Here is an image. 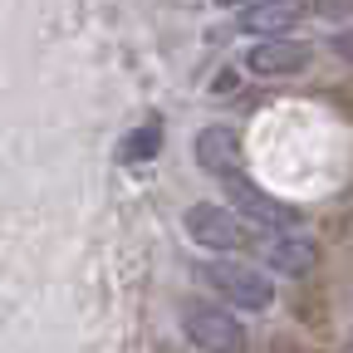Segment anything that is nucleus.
I'll return each instance as SVG.
<instances>
[{
  "label": "nucleus",
  "instance_id": "f257e3e1",
  "mask_svg": "<svg viewBox=\"0 0 353 353\" xmlns=\"http://www.w3.org/2000/svg\"><path fill=\"white\" fill-rule=\"evenodd\" d=\"M201 280L226 299L231 309H270L275 304V285L270 275L260 270V265H245V260H231V255H221L211 265H201Z\"/></svg>",
  "mask_w": 353,
  "mask_h": 353
},
{
  "label": "nucleus",
  "instance_id": "f03ea898",
  "mask_svg": "<svg viewBox=\"0 0 353 353\" xmlns=\"http://www.w3.org/2000/svg\"><path fill=\"white\" fill-rule=\"evenodd\" d=\"M182 329H187V339H192L201 353H250V334H245V324L231 314V304L192 299V304L182 309Z\"/></svg>",
  "mask_w": 353,
  "mask_h": 353
},
{
  "label": "nucleus",
  "instance_id": "7ed1b4c3",
  "mask_svg": "<svg viewBox=\"0 0 353 353\" xmlns=\"http://www.w3.org/2000/svg\"><path fill=\"white\" fill-rule=\"evenodd\" d=\"M221 187H226L231 206L250 221V226H260V231H299V221H304L299 206H290V201L270 196L260 182H250L245 167H241V172H226V176H221Z\"/></svg>",
  "mask_w": 353,
  "mask_h": 353
},
{
  "label": "nucleus",
  "instance_id": "20e7f679",
  "mask_svg": "<svg viewBox=\"0 0 353 353\" xmlns=\"http://www.w3.org/2000/svg\"><path fill=\"white\" fill-rule=\"evenodd\" d=\"M182 226H187V236H192L196 245H206V250H221V255H231V250H241V245L250 241V231H245L241 211L211 206V201L192 206V211L182 216Z\"/></svg>",
  "mask_w": 353,
  "mask_h": 353
},
{
  "label": "nucleus",
  "instance_id": "39448f33",
  "mask_svg": "<svg viewBox=\"0 0 353 353\" xmlns=\"http://www.w3.org/2000/svg\"><path fill=\"white\" fill-rule=\"evenodd\" d=\"M245 245L260 255V265H270L275 275H309V270H314V260H319L314 241L299 236V231H260Z\"/></svg>",
  "mask_w": 353,
  "mask_h": 353
},
{
  "label": "nucleus",
  "instance_id": "423d86ee",
  "mask_svg": "<svg viewBox=\"0 0 353 353\" xmlns=\"http://www.w3.org/2000/svg\"><path fill=\"white\" fill-rule=\"evenodd\" d=\"M304 15H309V0H255L241 10V30L270 39V34H290Z\"/></svg>",
  "mask_w": 353,
  "mask_h": 353
},
{
  "label": "nucleus",
  "instance_id": "0eeeda50",
  "mask_svg": "<svg viewBox=\"0 0 353 353\" xmlns=\"http://www.w3.org/2000/svg\"><path fill=\"white\" fill-rule=\"evenodd\" d=\"M309 64V44L304 39H285V34H270V39H260L255 50H250V69L265 74V79H280V74H294Z\"/></svg>",
  "mask_w": 353,
  "mask_h": 353
},
{
  "label": "nucleus",
  "instance_id": "6e6552de",
  "mask_svg": "<svg viewBox=\"0 0 353 353\" xmlns=\"http://www.w3.org/2000/svg\"><path fill=\"white\" fill-rule=\"evenodd\" d=\"M196 162H201L211 176L241 172V138H236L231 128H201V132H196Z\"/></svg>",
  "mask_w": 353,
  "mask_h": 353
},
{
  "label": "nucleus",
  "instance_id": "1a4fd4ad",
  "mask_svg": "<svg viewBox=\"0 0 353 353\" xmlns=\"http://www.w3.org/2000/svg\"><path fill=\"white\" fill-rule=\"evenodd\" d=\"M157 148H162V118H148L143 128H132L128 138L118 143V162L138 167V162H148V157H152Z\"/></svg>",
  "mask_w": 353,
  "mask_h": 353
},
{
  "label": "nucleus",
  "instance_id": "9d476101",
  "mask_svg": "<svg viewBox=\"0 0 353 353\" xmlns=\"http://www.w3.org/2000/svg\"><path fill=\"white\" fill-rule=\"evenodd\" d=\"M216 6H255V0H216Z\"/></svg>",
  "mask_w": 353,
  "mask_h": 353
}]
</instances>
